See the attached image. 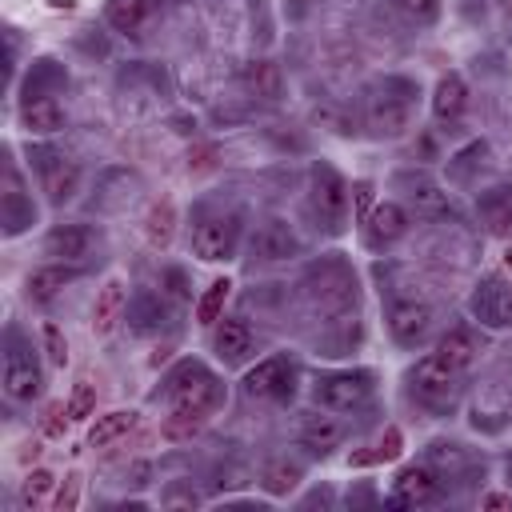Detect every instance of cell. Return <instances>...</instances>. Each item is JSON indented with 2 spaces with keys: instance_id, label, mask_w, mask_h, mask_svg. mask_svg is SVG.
<instances>
[{
  "instance_id": "cell-1",
  "label": "cell",
  "mask_w": 512,
  "mask_h": 512,
  "mask_svg": "<svg viewBox=\"0 0 512 512\" xmlns=\"http://www.w3.org/2000/svg\"><path fill=\"white\" fill-rule=\"evenodd\" d=\"M168 388V404H172V412H196V416H212L220 404H224V388H220V380H216V372L212 368H204L200 360H180L172 372H168V380H164Z\"/></svg>"
},
{
  "instance_id": "cell-2",
  "label": "cell",
  "mask_w": 512,
  "mask_h": 512,
  "mask_svg": "<svg viewBox=\"0 0 512 512\" xmlns=\"http://www.w3.org/2000/svg\"><path fill=\"white\" fill-rule=\"evenodd\" d=\"M408 392L420 408L444 416L456 408V396H460V368L444 364L436 352L432 356H420L412 368H408Z\"/></svg>"
},
{
  "instance_id": "cell-3",
  "label": "cell",
  "mask_w": 512,
  "mask_h": 512,
  "mask_svg": "<svg viewBox=\"0 0 512 512\" xmlns=\"http://www.w3.org/2000/svg\"><path fill=\"white\" fill-rule=\"evenodd\" d=\"M412 96L416 88L408 80H384L364 100V124L372 136H400L412 120Z\"/></svg>"
},
{
  "instance_id": "cell-4",
  "label": "cell",
  "mask_w": 512,
  "mask_h": 512,
  "mask_svg": "<svg viewBox=\"0 0 512 512\" xmlns=\"http://www.w3.org/2000/svg\"><path fill=\"white\" fill-rule=\"evenodd\" d=\"M304 292L320 316H348L356 308V276L340 260H324L304 276Z\"/></svg>"
},
{
  "instance_id": "cell-5",
  "label": "cell",
  "mask_w": 512,
  "mask_h": 512,
  "mask_svg": "<svg viewBox=\"0 0 512 512\" xmlns=\"http://www.w3.org/2000/svg\"><path fill=\"white\" fill-rule=\"evenodd\" d=\"M376 388V376L368 368H344V372H320L312 380V404L324 412H356L368 404Z\"/></svg>"
},
{
  "instance_id": "cell-6",
  "label": "cell",
  "mask_w": 512,
  "mask_h": 512,
  "mask_svg": "<svg viewBox=\"0 0 512 512\" xmlns=\"http://www.w3.org/2000/svg\"><path fill=\"white\" fill-rule=\"evenodd\" d=\"M240 216L236 212H200L192 220V256L196 260H208V264H220V260H232L236 248H240Z\"/></svg>"
},
{
  "instance_id": "cell-7",
  "label": "cell",
  "mask_w": 512,
  "mask_h": 512,
  "mask_svg": "<svg viewBox=\"0 0 512 512\" xmlns=\"http://www.w3.org/2000/svg\"><path fill=\"white\" fill-rule=\"evenodd\" d=\"M308 212L316 220V228L324 232H340L348 220V184L332 164H316L308 176Z\"/></svg>"
},
{
  "instance_id": "cell-8",
  "label": "cell",
  "mask_w": 512,
  "mask_h": 512,
  "mask_svg": "<svg viewBox=\"0 0 512 512\" xmlns=\"http://www.w3.org/2000/svg\"><path fill=\"white\" fill-rule=\"evenodd\" d=\"M4 396L24 404V400H36L40 388H44V372H40V360L32 352V344H24V336L16 328H8V344H4Z\"/></svg>"
},
{
  "instance_id": "cell-9",
  "label": "cell",
  "mask_w": 512,
  "mask_h": 512,
  "mask_svg": "<svg viewBox=\"0 0 512 512\" xmlns=\"http://www.w3.org/2000/svg\"><path fill=\"white\" fill-rule=\"evenodd\" d=\"M384 320H388V332H392V340L400 348H416V344L428 340V332L436 324V312L420 296H396V300H388V316Z\"/></svg>"
},
{
  "instance_id": "cell-10",
  "label": "cell",
  "mask_w": 512,
  "mask_h": 512,
  "mask_svg": "<svg viewBox=\"0 0 512 512\" xmlns=\"http://www.w3.org/2000/svg\"><path fill=\"white\" fill-rule=\"evenodd\" d=\"M300 248L304 244H300L296 228L280 216H268L256 224V232L248 240V264H284V260L300 256Z\"/></svg>"
},
{
  "instance_id": "cell-11",
  "label": "cell",
  "mask_w": 512,
  "mask_h": 512,
  "mask_svg": "<svg viewBox=\"0 0 512 512\" xmlns=\"http://www.w3.org/2000/svg\"><path fill=\"white\" fill-rule=\"evenodd\" d=\"M296 360L292 356H268L244 376V396L248 400H288L296 392Z\"/></svg>"
},
{
  "instance_id": "cell-12",
  "label": "cell",
  "mask_w": 512,
  "mask_h": 512,
  "mask_svg": "<svg viewBox=\"0 0 512 512\" xmlns=\"http://www.w3.org/2000/svg\"><path fill=\"white\" fill-rule=\"evenodd\" d=\"M36 172H40V188L52 204H68L80 192V164L64 152L36 148Z\"/></svg>"
},
{
  "instance_id": "cell-13",
  "label": "cell",
  "mask_w": 512,
  "mask_h": 512,
  "mask_svg": "<svg viewBox=\"0 0 512 512\" xmlns=\"http://www.w3.org/2000/svg\"><path fill=\"white\" fill-rule=\"evenodd\" d=\"M0 224H4V236H20L24 228L36 224V204H32V192L24 188V176L20 168L8 160L4 164V188H0Z\"/></svg>"
},
{
  "instance_id": "cell-14",
  "label": "cell",
  "mask_w": 512,
  "mask_h": 512,
  "mask_svg": "<svg viewBox=\"0 0 512 512\" xmlns=\"http://www.w3.org/2000/svg\"><path fill=\"white\" fill-rule=\"evenodd\" d=\"M472 316L484 324V328H508L512 324V284L504 276H484L468 300Z\"/></svg>"
},
{
  "instance_id": "cell-15",
  "label": "cell",
  "mask_w": 512,
  "mask_h": 512,
  "mask_svg": "<svg viewBox=\"0 0 512 512\" xmlns=\"http://www.w3.org/2000/svg\"><path fill=\"white\" fill-rule=\"evenodd\" d=\"M92 244H96V232H92L88 224H56V228H48V236H44V252H48L52 260H60V264H80V260H88Z\"/></svg>"
},
{
  "instance_id": "cell-16",
  "label": "cell",
  "mask_w": 512,
  "mask_h": 512,
  "mask_svg": "<svg viewBox=\"0 0 512 512\" xmlns=\"http://www.w3.org/2000/svg\"><path fill=\"white\" fill-rule=\"evenodd\" d=\"M212 352H216L224 364H244V360L256 352V332H252V328H248V320H240V316L216 320Z\"/></svg>"
},
{
  "instance_id": "cell-17",
  "label": "cell",
  "mask_w": 512,
  "mask_h": 512,
  "mask_svg": "<svg viewBox=\"0 0 512 512\" xmlns=\"http://www.w3.org/2000/svg\"><path fill=\"white\" fill-rule=\"evenodd\" d=\"M64 120H68L64 104H60L56 96H48V92L28 96V100L20 104V128H24L28 136H56V132L64 128Z\"/></svg>"
},
{
  "instance_id": "cell-18",
  "label": "cell",
  "mask_w": 512,
  "mask_h": 512,
  "mask_svg": "<svg viewBox=\"0 0 512 512\" xmlns=\"http://www.w3.org/2000/svg\"><path fill=\"white\" fill-rule=\"evenodd\" d=\"M404 232H408V212L400 204H392V200L376 204L364 216V240H368V248H392Z\"/></svg>"
},
{
  "instance_id": "cell-19",
  "label": "cell",
  "mask_w": 512,
  "mask_h": 512,
  "mask_svg": "<svg viewBox=\"0 0 512 512\" xmlns=\"http://www.w3.org/2000/svg\"><path fill=\"white\" fill-rule=\"evenodd\" d=\"M436 496H440V476L428 464H408L392 484V504L416 508V504H432Z\"/></svg>"
},
{
  "instance_id": "cell-20",
  "label": "cell",
  "mask_w": 512,
  "mask_h": 512,
  "mask_svg": "<svg viewBox=\"0 0 512 512\" xmlns=\"http://www.w3.org/2000/svg\"><path fill=\"white\" fill-rule=\"evenodd\" d=\"M396 184L404 188V200H408L416 212H424V216L448 212V192H444L436 180H428L424 172H400Z\"/></svg>"
},
{
  "instance_id": "cell-21",
  "label": "cell",
  "mask_w": 512,
  "mask_h": 512,
  "mask_svg": "<svg viewBox=\"0 0 512 512\" xmlns=\"http://www.w3.org/2000/svg\"><path fill=\"white\" fill-rule=\"evenodd\" d=\"M80 276V264H40V268H32L28 272V280H24V292H28V300H36V304H48L60 288H68L72 280Z\"/></svg>"
},
{
  "instance_id": "cell-22",
  "label": "cell",
  "mask_w": 512,
  "mask_h": 512,
  "mask_svg": "<svg viewBox=\"0 0 512 512\" xmlns=\"http://www.w3.org/2000/svg\"><path fill=\"white\" fill-rule=\"evenodd\" d=\"M464 108H468V84H464L456 72H448V76L436 84V92H432V116H436L440 124H452V120L464 116Z\"/></svg>"
},
{
  "instance_id": "cell-23",
  "label": "cell",
  "mask_w": 512,
  "mask_h": 512,
  "mask_svg": "<svg viewBox=\"0 0 512 512\" xmlns=\"http://www.w3.org/2000/svg\"><path fill=\"white\" fill-rule=\"evenodd\" d=\"M476 352H480V344H476V332H472V328H452V332H444L440 344H436V356H440L444 364L460 368V372L476 360Z\"/></svg>"
},
{
  "instance_id": "cell-24",
  "label": "cell",
  "mask_w": 512,
  "mask_h": 512,
  "mask_svg": "<svg viewBox=\"0 0 512 512\" xmlns=\"http://www.w3.org/2000/svg\"><path fill=\"white\" fill-rule=\"evenodd\" d=\"M340 440H344V424L336 416H304V424H300V444L304 448H312V452L324 456Z\"/></svg>"
},
{
  "instance_id": "cell-25",
  "label": "cell",
  "mask_w": 512,
  "mask_h": 512,
  "mask_svg": "<svg viewBox=\"0 0 512 512\" xmlns=\"http://www.w3.org/2000/svg\"><path fill=\"white\" fill-rule=\"evenodd\" d=\"M480 220L488 224V232L508 236L512 232V188H488V192H480Z\"/></svg>"
},
{
  "instance_id": "cell-26",
  "label": "cell",
  "mask_w": 512,
  "mask_h": 512,
  "mask_svg": "<svg viewBox=\"0 0 512 512\" xmlns=\"http://www.w3.org/2000/svg\"><path fill=\"white\" fill-rule=\"evenodd\" d=\"M120 312H124V284H120V280H108V284L100 288L96 304H92V328H96V336H108V332L116 328Z\"/></svg>"
},
{
  "instance_id": "cell-27",
  "label": "cell",
  "mask_w": 512,
  "mask_h": 512,
  "mask_svg": "<svg viewBox=\"0 0 512 512\" xmlns=\"http://www.w3.org/2000/svg\"><path fill=\"white\" fill-rule=\"evenodd\" d=\"M132 428H136V412H132V408H116V412H104V416H96V424L88 428V444H92V448H108L112 440L128 436Z\"/></svg>"
},
{
  "instance_id": "cell-28",
  "label": "cell",
  "mask_w": 512,
  "mask_h": 512,
  "mask_svg": "<svg viewBox=\"0 0 512 512\" xmlns=\"http://www.w3.org/2000/svg\"><path fill=\"white\" fill-rule=\"evenodd\" d=\"M244 88H248L252 96H260V100H280L284 76H280V68H276L272 60H252V64L244 68Z\"/></svg>"
},
{
  "instance_id": "cell-29",
  "label": "cell",
  "mask_w": 512,
  "mask_h": 512,
  "mask_svg": "<svg viewBox=\"0 0 512 512\" xmlns=\"http://www.w3.org/2000/svg\"><path fill=\"white\" fill-rule=\"evenodd\" d=\"M148 16V0H108L104 4V20L116 28V32H136Z\"/></svg>"
},
{
  "instance_id": "cell-30",
  "label": "cell",
  "mask_w": 512,
  "mask_h": 512,
  "mask_svg": "<svg viewBox=\"0 0 512 512\" xmlns=\"http://www.w3.org/2000/svg\"><path fill=\"white\" fill-rule=\"evenodd\" d=\"M172 228H176V208H172V200H160V204L148 212V220H144V236H148L152 248H168Z\"/></svg>"
},
{
  "instance_id": "cell-31",
  "label": "cell",
  "mask_w": 512,
  "mask_h": 512,
  "mask_svg": "<svg viewBox=\"0 0 512 512\" xmlns=\"http://www.w3.org/2000/svg\"><path fill=\"white\" fill-rule=\"evenodd\" d=\"M228 292H232V284H228L224 276H220V280H212V284L204 288L200 304H196V320H200V324H216V320H220V312H224Z\"/></svg>"
},
{
  "instance_id": "cell-32",
  "label": "cell",
  "mask_w": 512,
  "mask_h": 512,
  "mask_svg": "<svg viewBox=\"0 0 512 512\" xmlns=\"http://www.w3.org/2000/svg\"><path fill=\"white\" fill-rule=\"evenodd\" d=\"M52 484H56V476H52L48 468H32V472L24 476V484H20V504H24V508H40V504L48 500Z\"/></svg>"
},
{
  "instance_id": "cell-33",
  "label": "cell",
  "mask_w": 512,
  "mask_h": 512,
  "mask_svg": "<svg viewBox=\"0 0 512 512\" xmlns=\"http://www.w3.org/2000/svg\"><path fill=\"white\" fill-rule=\"evenodd\" d=\"M296 484H300V464L276 460V464L264 468V488H268L272 496H284V492H292Z\"/></svg>"
},
{
  "instance_id": "cell-34",
  "label": "cell",
  "mask_w": 512,
  "mask_h": 512,
  "mask_svg": "<svg viewBox=\"0 0 512 512\" xmlns=\"http://www.w3.org/2000/svg\"><path fill=\"white\" fill-rule=\"evenodd\" d=\"M388 8H396L404 20L412 24H432L440 16V0H384Z\"/></svg>"
},
{
  "instance_id": "cell-35",
  "label": "cell",
  "mask_w": 512,
  "mask_h": 512,
  "mask_svg": "<svg viewBox=\"0 0 512 512\" xmlns=\"http://www.w3.org/2000/svg\"><path fill=\"white\" fill-rule=\"evenodd\" d=\"M92 408H96V388H92L88 380H80V384L72 388L68 404H64V416H68V420H88Z\"/></svg>"
},
{
  "instance_id": "cell-36",
  "label": "cell",
  "mask_w": 512,
  "mask_h": 512,
  "mask_svg": "<svg viewBox=\"0 0 512 512\" xmlns=\"http://www.w3.org/2000/svg\"><path fill=\"white\" fill-rule=\"evenodd\" d=\"M204 420H208V416H196V412H172V416L164 420V436H168V440H184V436H192Z\"/></svg>"
},
{
  "instance_id": "cell-37",
  "label": "cell",
  "mask_w": 512,
  "mask_h": 512,
  "mask_svg": "<svg viewBox=\"0 0 512 512\" xmlns=\"http://www.w3.org/2000/svg\"><path fill=\"white\" fill-rule=\"evenodd\" d=\"M400 444H404V440H400V428H388V432L380 436L376 452H368L364 460H392V456H400ZM364 460H360V464H364Z\"/></svg>"
},
{
  "instance_id": "cell-38",
  "label": "cell",
  "mask_w": 512,
  "mask_h": 512,
  "mask_svg": "<svg viewBox=\"0 0 512 512\" xmlns=\"http://www.w3.org/2000/svg\"><path fill=\"white\" fill-rule=\"evenodd\" d=\"M44 344H48L52 364H64V360H68V344H64V336H60L56 324H44Z\"/></svg>"
},
{
  "instance_id": "cell-39",
  "label": "cell",
  "mask_w": 512,
  "mask_h": 512,
  "mask_svg": "<svg viewBox=\"0 0 512 512\" xmlns=\"http://www.w3.org/2000/svg\"><path fill=\"white\" fill-rule=\"evenodd\" d=\"M160 288H164L168 296H176V300H184V296H188V280H184V272H180V268H164Z\"/></svg>"
},
{
  "instance_id": "cell-40",
  "label": "cell",
  "mask_w": 512,
  "mask_h": 512,
  "mask_svg": "<svg viewBox=\"0 0 512 512\" xmlns=\"http://www.w3.org/2000/svg\"><path fill=\"white\" fill-rule=\"evenodd\" d=\"M76 496H80V476H68V484L60 488V496L52 500L60 512H68V508H76Z\"/></svg>"
},
{
  "instance_id": "cell-41",
  "label": "cell",
  "mask_w": 512,
  "mask_h": 512,
  "mask_svg": "<svg viewBox=\"0 0 512 512\" xmlns=\"http://www.w3.org/2000/svg\"><path fill=\"white\" fill-rule=\"evenodd\" d=\"M352 192H356V216L364 220V216H368V212L376 208V204H372V184H368V180H360V184H356Z\"/></svg>"
},
{
  "instance_id": "cell-42",
  "label": "cell",
  "mask_w": 512,
  "mask_h": 512,
  "mask_svg": "<svg viewBox=\"0 0 512 512\" xmlns=\"http://www.w3.org/2000/svg\"><path fill=\"white\" fill-rule=\"evenodd\" d=\"M480 504H484V508H508V504H512V496H504V492H492V496H484Z\"/></svg>"
},
{
  "instance_id": "cell-43",
  "label": "cell",
  "mask_w": 512,
  "mask_h": 512,
  "mask_svg": "<svg viewBox=\"0 0 512 512\" xmlns=\"http://www.w3.org/2000/svg\"><path fill=\"white\" fill-rule=\"evenodd\" d=\"M504 268L512 272V244H508V252H504Z\"/></svg>"
},
{
  "instance_id": "cell-44",
  "label": "cell",
  "mask_w": 512,
  "mask_h": 512,
  "mask_svg": "<svg viewBox=\"0 0 512 512\" xmlns=\"http://www.w3.org/2000/svg\"><path fill=\"white\" fill-rule=\"evenodd\" d=\"M508 476H512V460H508Z\"/></svg>"
}]
</instances>
